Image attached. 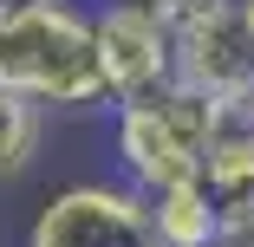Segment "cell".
<instances>
[{"label":"cell","instance_id":"obj_4","mask_svg":"<svg viewBox=\"0 0 254 247\" xmlns=\"http://www.w3.org/2000/svg\"><path fill=\"white\" fill-rule=\"evenodd\" d=\"M98 26V65H105V91L118 104L150 98L176 78V26L157 7H130V0H105V13H91Z\"/></svg>","mask_w":254,"mask_h":247},{"label":"cell","instance_id":"obj_11","mask_svg":"<svg viewBox=\"0 0 254 247\" xmlns=\"http://www.w3.org/2000/svg\"><path fill=\"white\" fill-rule=\"evenodd\" d=\"M7 7H26V0H0V13H7Z\"/></svg>","mask_w":254,"mask_h":247},{"label":"cell","instance_id":"obj_3","mask_svg":"<svg viewBox=\"0 0 254 247\" xmlns=\"http://www.w3.org/2000/svg\"><path fill=\"white\" fill-rule=\"evenodd\" d=\"M26 247H163L150 221L143 189H111V182H72L39 208Z\"/></svg>","mask_w":254,"mask_h":247},{"label":"cell","instance_id":"obj_2","mask_svg":"<svg viewBox=\"0 0 254 247\" xmlns=\"http://www.w3.org/2000/svg\"><path fill=\"white\" fill-rule=\"evenodd\" d=\"M215 111H222L215 98L183 85V78H170L150 98L118 104V156H124L130 189L157 195L183 176H202V143L215 130Z\"/></svg>","mask_w":254,"mask_h":247},{"label":"cell","instance_id":"obj_6","mask_svg":"<svg viewBox=\"0 0 254 247\" xmlns=\"http://www.w3.org/2000/svg\"><path fill=\"white\" fill-rule=\"evenodd\" d=\"M202 182H209V195L222 208L254 202V111L241 98L215 111V130L202 143Z\"/></svg>","mask_w":254,"mask_h":247},{"label":"cell","instance_id":"obj_5","mask_svg":"<svg viewBox=\"0 0 254 247\" xmlns=\"http://www.w3.org/2000/svg\"><path fill=\"white\" fill-rule=\"evenodd\" d=\"M176 78L209 91L215 104H235L254 91V26L241 0H222V7L176 26Z\"/></svg>","mask_w":254,"mask_h":247},{"label":"cell","instance_id":"obj_7","mask_svg":"<svg viewBox=\"0 0 254 247\" xmlns=\"http://www.w3.org/2000/svg\"><path fill=\"white\" fill-rule=\"evenodd\" d=\"M150 221H157L163 247H209L222 234V202L209 195L202 176H183V182L150 195Z\"/></svg>","mask_w":254,"mask_h":247},{"label":"cell","instance_id":"obj_10","mask_svg":"<svg viewBox=\"0 0 254 247\" xmlns=\"http://www.w3.org/2000/svg\"><path fill=\"white\" fill-rule=\"evenodd\" d=\"M241 13H248V26H254V0H241Z\"/></svg>","mask_w":254,"mask_h":247},{"label":"cell","instance_id":"obj_8","mask_svg":"<svg viewBox=\"0 0 254 247\" xmlns=\"http://www.w3.org/2000/svg\"><path fill=\"white\" fill-rule=\"evenodd\" d=\"M39 150V104L20 91H0V176H20Z\"/></svg>","mask_w":254,"mask_h":247},{"label":"cell","instance_id":"obj_9","mask_svg":"<svg viewBox=\"0 0 254 247\" xmlns=\"http://www.w3.org/2000/svg\"><path fill=\"white\" fill-rule=\"evenodd\" d=\"M130 7H157V13H163V7H170V0H130Z\"/></svg>","mask_w":254,"mask_h":247},{"label":"cell","instance_id":"obj_1","mask_svg":"<svg viewBox=\"0 0 254 247\" xmlns=\"http://www.w3.org/2000/svg\"><path fill=\"white\" fill-rule=\"evenodd\" d=\"M0 91H20L33 104H98L105 65H98V26L72 0H26L0 13Z\"/></svg>","mask_w":254,"mask_h":247},{"label":"cell","instance_id":"obj_12","mask_svg":"<svg viewBox=\"0 0 254 247\" xmlns=\"http://www.w3.org/2000/svg\"><path fill=\"white\" fill-rule=\"evenodd\" d=\"M241 104H248V111H254V91H248V98H241Z\"/></svg>","mask_w":254,"mask_h":247}]
</instances>
